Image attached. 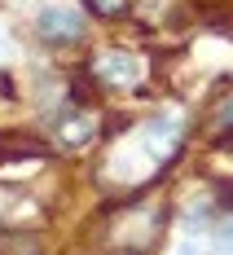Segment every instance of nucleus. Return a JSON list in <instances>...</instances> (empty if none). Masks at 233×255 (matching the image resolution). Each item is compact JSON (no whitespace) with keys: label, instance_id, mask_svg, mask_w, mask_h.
<instances>
[{"label":"nucleus","instance_id":"f257e3e1","mask_svg":"<svg viewBox=\"0 0 233 255\" xmlns=\"http://www.w3.org/2000/svg\"><path fill=\"white\" fill-rule=\"evenodd\" d=\"M84 31H88L84 13H75V9H57V4L44 9L40 22H35V35H40L44 44H53V49H71V44H79Z\"/></svg>","mask_w":233,"mask_h":255},{"label":"nucleus","instance_id":"20e7f679","mask_svg":"<svg viewBox=\"0 0 233 255\" xmlns=\"http://www.w3.org/2000/svg\"><path fill=\"white\" fill-rule=\"evenodd\" d=\"M84 9L97 13V18H123L132 9V0H84Z\"/></svg>","mask_w":233,"mask_h":255},{"label":"nucleus","instance_id":"39448f33","mask_svg":"<svg viewBox=\"0 0 233 255\" xmlns=\"http://www.w3.org/2000/svg\"><path fill=\"white\" fill-rule=\"evenodd\" d=\"M216 242H220V247H233V225H220V229H216Z\"/></svg>","mask_w":233,"mask_h":255},{"label":"nucleus","instance_id":"f03ea898","mask_svg":"<svg viewBox=\"0 0 233 255\" xmlns=\"http://www.w3.org/2000/svg\"><path fill=\"white\" fill-rule=\"evenodd\" d=\"M93 71L102 84L110 88H132L136 79H141V57H132V53H102L97 62H93Z\"/></svg>","mask_w":233,"mask_h":255},{"label":"nucleus","instance_id":"7ed1b4c3","mask_svg":"<svg viewBox=\"0 0 233 255\" xmlns=\"http://www.w3.org/2000/svg\"><path fill=\"white\" fill-rule=\"evenodd\" d=\"M181 141V119H158V124L145 128V150L154 158H167V150Z\"/></svg>","mask_w":233,"mask_h":255},{"label":"nucleus","instance_id":"423d86ee","mask_svg":"<svg viewBox=\"0 0 233 255\" xmlns=\"http://www.w3.org/2000/svg\"><path fill=\"white\" fill-rule=\"evenodd\" d=\"M176 255H198V251H194V247H181V251H176Z\"/></svg>","mask_w":233,"mask_h":255}]
</instances>
